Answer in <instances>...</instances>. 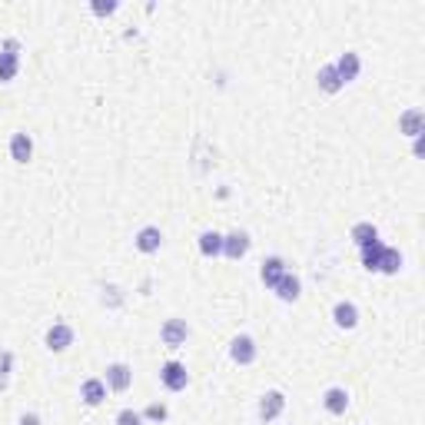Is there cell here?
I'll return each mask as SVG.
<instances>
[{"mask_svg":"<svg viewBox=\"0 0 425 425\" xmlns=\"http://www.w3.org/2000/svg\"><path fill=\"white\" fill-rule=\"evenodd\" d=\"M20 44L17 40H7L3 44V50H0V84H10L14 77H17L20 70Z\"/></svg>","mask_w":425,"mask_h":425,"instance_id":"1","label":"cell"},{"mask_svg":"<svg viewBox=\"0 0 425 425\" xmlns=\"http://www.w3.org/2000/svg\"><path fill=\"white\" fill-rule=\"evenodd\" d=\"M160 382H163L170 392H183L187 389V382H189L187 366H183V362H176V359L163 362V369H160Z\"/></svg>","mask_w":425,"mask_h":425,"instance_id":"2","label":"cell"},{"mask_svg":"<svg viewBox=\"0 0 425 425\" xmlns=\"http://www.w3.org/2000/svg\"><path fill=\"white\" fill-rule=\"evenodd\" d=\"M187 336H189L187 319H167V323H163V329H160V339H163V346H167V349H180V346L187 342Z\"/></svg>","mask_w":425,"mask_h":425,"instance_id":"3","label":"cell"},{"mask_svg":"<svg viewBox=\"0 0 425 425\" xmlns=\"http://www.w3.org/2000/svg\"><path fill=\"white\" fill-rule=\"evenodd\" d=\"M106 389L113 392H126L130 389V382H133V369L126 366V362H113V366H106Z\"/></svg>","mask_w":425,"mask_h":425,"instance_id":"4","label":"cell"},{"mask_svg":"<svg viewBox=\"0 0 425 425\" xmlns=\"http://www.w3.org/2000/svg\"><path fill=\"white\" fill-rule=\"evenodd\" d=\"M283 408H286V395L279 389H272L259 399V419H263V422H272V419L283 415Z\"/></svg>","mask_w":425,"mask_h":425,"instance_id":"5","label":"cell"},{"mask_svg":"<svg viewBox=\"0 0 425 425\" xmlns=\"http://www.w3.org/2000/svg\"><path fill=\"white\" fill-rule=\"evenodd\" d=\"M229 359H233L236 366H249V362H256L253 336H236V339L229 342Z\"/></svg>","mask_w":425,"mask_h":425,"instance_id":"6","label":"cell"},{"mask_svg":"<svg viewBox=\"0 0 425 425\" xmlns=\"http://www.w3.org/2000/svg\"><path fill=\"white\" fill-rule=\"evenodd\" d=\"M70 346H73V329H70L67 323H53L50 329H47V349H50V352H64Z\"/></svg>","mask_w":425,"mask_h":425,"instance_id":"7","label":"cell"},{"mask_svg":"<svg viewBox=\"0 0 425 425\" xmlns=\"http://www.w3.org/2000/svg\"><path fill=\"white\" fill-rule=\"evenodd\" d=\"M246 253H249V236H246L243 229L223 236V256H226V259H243Z\"/></svg>","mask_w":425,"mask_h":425,"instance_id":"8","label":"cell"},{"mask_svg":"<svg viewBox=\"0 0 425 425\" xmlns=\"http://www.w3.org/2000/svg\"><path fill=\"white\" fill-rule=\"evenodd\" d=\"M136 249H140V253H160V246H163V233H160V229H156V226H143V229H140V233H136Z\"/></svg>","mask_w":425,"mask_h":425,"instance_id":"9","label":"cell"},{"mask_svg":"<svg viewBox=\"0 0 425 425\" xmlns=\"http://www.w3.org/2000/svg\"><path fill=\"white\" fill-rule=\"evenodd\" d=\"M286 272H290V270H286V263H283L279 256H270V259H263V266H259V279H263V283L272 290V286H276Z\"/></svg>","mask_w":425,"mask_h":425,"instance_id":"10","label":"cell"},{"mask_svg":"<svg viewBox=\"0 0 425 425\" xmlns=\"http://www.w3.org/2000/svg\"><path fill=\"white\" fill-rule=\"evenodd\" d=\"M34 156V140L23 133V130H17V133L10 136V160L14 163H27Z\"/></svg>","mask_w":425,"mask_h":425,"instance_id":"11","label":"cell"},{"mask_svg":"<svg viewBox=\"0 0 425 425\" xmlns=\"http://www.w3.org/2000/svg\"><path fill=\"white\" fill-rule=\"evenodd\" d=\"M332 319H336L339 329H356L359 325V306L356 303H349V299H342V303H336V309H332Z\"/></svg>","mask_w":425,"mask_h":425,"instance_id":"12","label":"cell"},{"mask_svg":"<svg viewBox=\"0 0 425 425\" xmlns=\"http://www.w3.org/2000/svg\"><path fill=\"white\" fill-rule=\"evenodd\" d=\"M332 67H336V73H339V80L342 84H349V80H356L359 77V70H362V60H359V53H342L339 60H336V64H332Z\"/></svg>","mask_w":425,"mask_h":425,"instance_id":"13","label":"cell"},{"mask_svg":"<svg viewBox=\"0 0 425 425\" xmlns=\"http://www.w3.org/2000/svg\"><path fill=\"white\" fill-rule=\"evenodd\" d=\"M323 406H325V412H329V415H346V408H349V392L339 389V386L325 389Z\"/></svg>","mask_w":425,"mask_h":425,"instance_id":"14","label":"cell"},{"mask_svg":"<svg viewBox=\"0 0 425 425\" xmlns=\"http://www.w3.org/2000/svg\"><path fill=\"white\" fill-rule=\"evenodd\" d=\"M422 126H425V113L419 106H412V110H406V113L399 117V130L406 136H415V140H419V136H422Z\"/></svg>","mask_w":425,"mask_h":425,"instance_id":"15","label":"cell"},{"mask_svg":"<svg viewBox=\"0 0 425 425\" xmlns=\"http://www.w3.org/2000/svg\"><path fill=\"white\" fill-rule=\"evenodd\" d=\"M272 290H276V296H279L283 303H296V299H299V292H303V283H299V276L286 272V276H283Z\"/></svg>","mask_w":425,"mask_h":425,"instance_id":"16","label":"cell"},{"mask_svg":"<svg viewBox=\"0 0 425 425\" xmlns=\"http://www.w3.org/2000/svg\"><path fill=\"white\" fill-rule=\"evenodd\" d=\"M80 399H84L86 406H100L103 399H106V382L103 379H86L84 386H80Z\"/></svg>","mask_w":425,"mask_h":425,"instance_id":"17","label":"cell"},{"mask_svg":"<svg viewBox=\"0 0 425 425\" xmlns=\"http://www.w3.org/2000/svg\"><path fill=\"white\" fill-rule=\"evenodd\" d=\"M399 270H402V253H399V249H392V246H386V249H382V259H379V272L395 276Z\"/></svg>","mask_w":425,"mask_h":425,"instance_id":"18","label":"cell"},{"mask_svg":"<svg viewBox=\"0 0 425 425\" xmlns=\"http://www.w3.org/2000/svg\"><path fill=\"white\" fill-rule=\"evenodd\" d=\"M200 253H203V256H220L223 253V236L216 233V229H206V233H200Z\"/></svg>","mask_w":425,"mask_h":425,"instance_id":"19","label":"cell"},{"mask_svg":"<svg viewBox=\"0 0 425 425\" xmlns=\"http://www.w3.org/2000/svg\"><path fill=\"white\" fill-rule=\"evenodd\" d=\"M316 80H319V86H323L325 93H339L342 86H346V84L339 80V73H336V67H332V64L319 70V77H316Z\"/></svg>","mask_w":425,"mask_h":425,"instance_id":"20","label":"cell"},{"mask_svg":"<svg viewBox=\"0 0 425 425\" xmlns=\"http://www.w3.org/2000/svg\"><path fill=\"white\" fill-rule=\"evenodd\" d=\"M382 249H386V246H382L379 239H375V243H369V246H362V266H366L369 272H379V259H382Z\"/></svg>","mask_w":425,"mask_h":425,"instance_id":"21","label":"cell"},{"mask_svg":"<svg viewBox=\"0 0 425 425\" xmlns=\"http://www.w3.org/2000/svg\"><path fill=\"white\" fill-rule=\"evenodd\" d=\"M352 239H356V246L362 249V246H369V243L379 239V229H375L372 223H356L352 226Z\"/></svg>","mask_w":425,"mask_h":425,"instance_id":"22","label":"cell"},{"mask_svg":"<svg viewBox=\"0 0 425 425\" xmlns=\"http://www.w3.org/2000/svg\"><path fill=\"white\" fill-rule=\"evenodd\" d=\"M143 419H150V422H163L167 415H170V408L163 406V402H153V406H147L143 412H140Z\"/></svg>","mask_w":425,"mask_h":425,"instance_id":"23","label":"cell"},{"mask_svg":"<svg viewBox=\"0 0 425 425\" xmlns=\"http://www.w3.org/2000/svg\"><path fill=\"white\" fill-rule=\"evenodd\" d=\"M117 425H143V415H140V412H133V408H120Z\"/></svg>","mask_w":425,"mask_h":425,"instance_id":"24","label":"cell"},{"mask_svg":"<svg viewBox=\"0 0 425 425\" xmlns=\"http://www.w3.org/2000/svg\"><path fill=\"white\" fill-rule=\"evenodd\" d=\"M10 366H14V356H10V352H0V389L7 386V375H10Z\"/></svg>","mask_w":425,"mask_h":425,"instance_id":"25","label":"cell"},{"mask_svg":"<svg viewBox=\"0 0 425 425\" xmlns=\"http://www.w3.org/2000/svg\"><path fill=\"white\" fill-rule=\"evenodd\" d=\"M113 10H117V3H113V0H106V3L97 0V3H93V14H113Z\"/></svg>","mask_w":425,"mask_h":425,"instance_id":"26","label":"cell"},{"mask_svg":"<svg viewBox=\"0 0 425 425\" xmlns=\"http://www.w3.org/2000/svg\"><path fill=\"white\" fill-rule=\"evenodd\" d=\"M20 425H40V415H37V412H27V415H20Z\"/></svg>","mask_w":425,"mask_h":425,"instance_id":"27","label":"cell"}]
</instances>
